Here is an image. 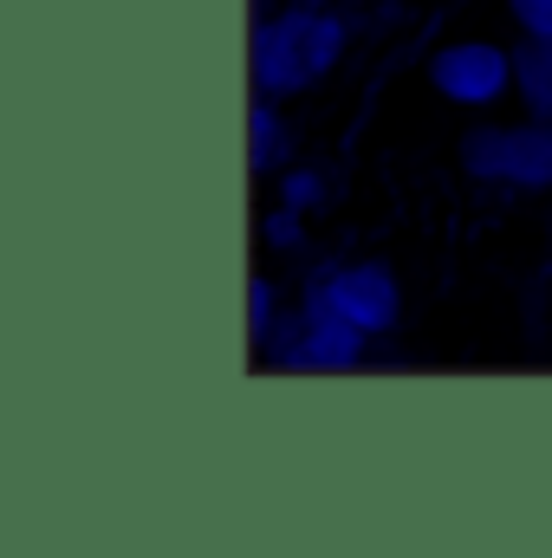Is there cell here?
I'll return each mask as SVG.
<instances>
[{"mask_svg":"<svg viewBox=\"0 0 552 558\" xmlns=\"http://www.w3.org/2000/svg\"><path fill=\"white\" fill-rule=\"evenodd\" d=\"M351 52V20L325 0H279L267 13H254L248 33V85L254 98H305L312 85H325Z\"/></svg>","mask_w":552,"mask_h":558,"instance_id":"6da1fadb","label":"cell"},{"mask_svg":"<svg viewBox=\"0 0 552 558\" xmlns=\"http://www.w3.org/2000/svg\"><path fill=\"white\" fill-rule=\"evenodd\" d=\"M364 344L371 338L351 318H338L319 292H299V305H286V318L261 344V357L274 371H292V377H345V371L364 364Z\"/></svg>","mask_w":552,"mask_h":558,"instance_id":"7a4b0ae2","label":"cell"},{"mask_svg":"<svg viewBox=\"0 0 552 558\" xmlns=\"http://www.w3.org/2000/svg\"><path fill=\"white\" fill-rule=\"evenodd\" d=\"M461 169L488 189H520L540 195L552 189V118H520V124H481L461 143Z\"/></svg>","mask_w":552,"mask_h":558,"instance_id":"3957f363","label":"cell"},{"mask_svg":"<svg viewBox=\"0 0 552 558\" xmlns=\"http://www.w3.org/2000/svg\"><path fill=\"white\" fill-rule=\"evenodd\" d=\"M429 92L455 111H494L514 98V46L501 39H448L429 52Z\"/></svg>","mask_w":552,"mask_h":558,"instance_id":"277c9868","label":"cell"},{"mask_svg":"<svg viewBox=\"0 0 552 558\" xmlns=\"http://www.w3.org/2000/svg\"><path fill=\"white\" fill-rule=\"evenodd\" d=\"M305 292H319V299H325L338 318H351L371 344L404 325V279L391 274L384 260H338V267H325V274L305 279Z\"/></svg>","mask_w":552,"mask_h":558,"instance_id":"5b68a950","label":"cell"},{"mask_svg":"<svg viewBox=\"0 0 552 558\" xmlns=\"http://www.w3.org/2000/svg\"><path fill=\"white\" fill-rule=\"evenodd\" d=\"M299 162V137L286 124V105L279 98H254L248 105V175L254 182H274Z\"/></svg>","mask_w":552,"mask_h":558,"instance_id":"8992f818","label":"cell"},{"mask_svg":"<svg viewBox=\"0 0 552 558\" xmlns=\"http://www.w3.org/2000/svg\"><path fill=\"white\" fill-rule=\"evenodd\" d=\"M514 98L527 118H552V39H520L514 46Z\"/></svg>","mask_w":552,"mask_h":558,"instance_id":"52a82bcc","label":"cell"},{"mask_svg":"<svg viewBox=\"0 0 552 558\" xmlns=\"http://www.w3.org/2000/svg\"><path fill=\"white\" fill-rule=\"evenodd\" d=\"M261 247L279 254V260H299V254L312 247V215H299V208L274 202V208L261 215Z\"/></svg>","mask_w":552,"mask_h":558,"instance_id":"ba28073f","label":"cell"},{"mask_svg":"<svg viewBox=\"0 0 552 558\" xmlns=\"http://www.w3.org/2000/svg\"><path fill=\"white\" fill-rule=\"evenodd\" d=\"M274 202L299 208V215H325V202H332V175L312 169V162H292L286 175H274Z\"/></svg>","mask_w":552,"mask_h":558,"instance_id":"9c48e42d","label":"cell"},{"mask_svg":"<svg viewBox=\"0 0 552 558\" xmlns=\"http://www.w3.org/2000/svg\"><path fill=\"white\" fill-rule=\"evenodd\" d=\"M286 318V299H279V279L274 274H254L248 279V344L261 351L274 338V325Z\"/></svg>","mask_w":552,"mask_h":558,"instance_id":"30bf717a","label":"cell"},{"mask_svg":"<svg viewBox=\"0 0 552 558\" xmlns=\"http://www.w3.org/2000/svg\"><path fill=\"white\" fill-rule=\"evenodd\" d=\"M507 13H514V26H520V33L552 39V0H507Z\"/></svg>","mask_w":552,"mask_h":558,"instance_id":"8fae6325","label":"cell"},{"mask_svg":"<svg viewBox=\"0 0 552 558\" xmlns=\"http://www.w3.org/2000/svg\"><path fill=\"white\" fill-rule=\"evenodd\" d=\"M254 7H279V0H254Z\"/></svg>","mask_w":552,"mask_h":558,"instance_id":"7c38bea8","label":"cell"}]
</instances>
